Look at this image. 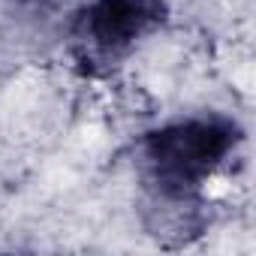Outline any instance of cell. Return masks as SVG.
Instances as JSON below:
<instances>
[{
  "label": "cell",
  "mask_w": 256,
  "mask_h": 256,
  "mask_svg": "<svg viewBox=\"0 0 256 256\" xmlns=\"http://www.w3.org/2000/svg\"><path fill=\"white\" fill-rule=\"evenodd\" d=\"M244 139L241 120L229 112H181L139 133L136 175L154 205L184 211L205 199L208 184L238 157Z\"/></svg>",
  "instance_id": "cell-1"
},
{
  "label": "cell",
  "mask_w": 256,
  "mask_h": 256,
  "mask_svg": "<svg viewBox=\"0 0 256 256\" xmlns=\"http://www.w3.org/2000/svg\"><path fill=\"white\" fill-rule=\"evenodd\" d=\"M169 18V0H82L66 18L64 48L84 78H106L160 36Z\"/></svg>",
  "instance_id": "cell-2"
},
{
  "label": "cell",
  "mask_w": 256,
  "mask_h": 256,
  "mask_svg": "<svg viewBox=\"0 0 256 256\" xmlns=\"http://www.w3.org/2000/svg\"><path fill=\"white\" fill-rule=\"evenodd\" d=\"M16 6H24V10H40V6H48L52 0H12Z\"/></svg>",
  "instance_id": "cell-3"
}]
</instances>
